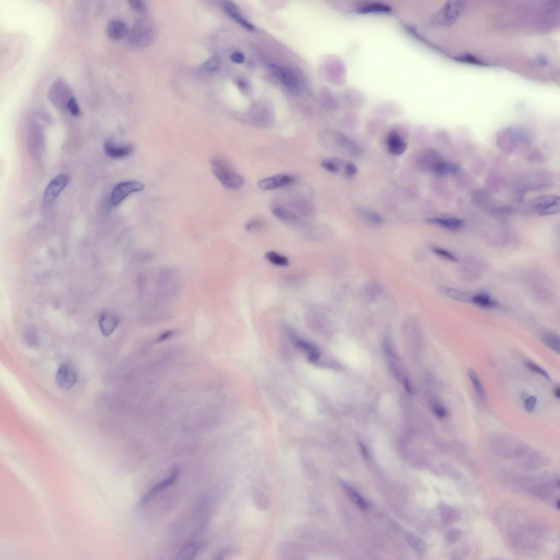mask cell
I'll return each instance as SVG.
<instances>
[{
    "label": "cell",
    "instance_id": "2e32d148",
    "mask_svg": "<svg viewBox=\"0 0 560 560\" xmlns=\"http://www.w3.org/2000/svg\"><path fill=\"white\" fill-rule=\"evenodd\" d=\"M290 205L296 214L303 217H311L315 213V207L308 200L302 198L294 199L290 202Z\"/></svg>",
    "mask_w": 560,
    "mask_h": 560
},
{
    "label": "cell",
    "instance_id": "9c48e42d",
    "mask_svg": "<svg viewBox=\"0 0 560 560\" xmlns=\"http://www.w3.org/2000/svg\"><path fill=\"white\" fill-rule=\"evenodd\" d=\"M322 139L324 143L328 146L353 153L357 152V149L355 145L344 135L333 131V132L328 131L323 134Z\"/></svg>",
    "mask_w": 560,
    "mask_h": 560
},
{
    "label": "cell",
    "instance_id": "ee69618b",
    "mask_svg": "<svg viewBox=\"0 0 560 560\" xmlns=\"http://www.w3.org/2000/svg\"><path fill=\"white\" fill-rule=\"evenodd\" d=\"M404 383L405 387H406L408 391L411 392V388L410 386H409V381L407 380H404Z\"/></svg>",
    "mask_w": 560,
    "mask_h": 560
},
{
    "label": "cell",
    "instance_id": "ffe728a7",
    "mask_svg": "<svg viewBox=\"0 0 560 560\" xmlns=\"http://www.w3.org/2000/svg\"><path fill=\"white\" fill-rule=\"evenodd\" d=\"M439 292L443 295L456 300L462 302H471L472 296H470L464 292L449 288L446 286H440L438 288Z\"/></svg>",
    "mask_w": 560,
    "mask_h": 560
},
{
    "label": "cell",
    "instance_id": "5bb4252c",
    "mask_svg": "<svg viewBox=\"0 0 560 560\" xmlns=\"http://www.w3.org/2000/svg\"><path fill=\"white\" fill-rule=\"evenodd\" d=\"M222 6L224 10L228 14L229 17H231L235 22L239 23L240 25L249 30L255 29V27L242 16L238 8L235 5L234 3L230 1H223L222 3Z\"/></svg>",
    "mask_w": 560,
    "mask_h": 560
},
{
    "label": "cell",
    "instance_id": "d6986e66",
    "mask_svg": "<svg viewBox=\"0 0 560 560\" xmlns=\"http://www.w3.org/2000/svg\"><path fill=\"white\" fill-rule=\"evenodd\" d=\"M203 544L199 543H187L179 550L176 555V559L178 560H194L199 553Z\"/></svg>",
    "mask_w": 560,
    "mask_h": 560
},
{
    "label": "cell",
    "instance_id": "52a82bcc",
    "mask_svg": "<svg viewBox=\"0 0 560 560\" xmlns=\"http://www.w3.org/2000/svg\"><path fill=\"white\" fill-rule=\"evenodd\" d=\"M69 181V177L67 174H60L55 177L46 188L44 195V202L47 204L50 203L57 198L68 185Z\"/></svg>",
    "mask_w": 560,
    "mask_h": 560
},
{
    "label": "cell",
    "instance_id": "e0dca14e",
    "mask_svg": "<svg viewBox=\"0 0 560 560\" xmlns=\"http://www.w3.org/2000/svg\"><path fill=\"white\" fill-rule=\"evenodd\" d=\"M128 27L125 24L120 21H111L107 27V34L109 38L115 41L123 39L128 34Z\"/></svg>",
    "mask_w": 560,
    "mask_h": 560
},
{
    "label": "cell",
    "instance_id": "ba28073f",
    "mask_svg": "<svg viewBox=\"0 0 560 560\" xmlns=\"http://www.w3.org/2000/svg\"><path fill=\"white\" fill-rule=\"evenodd\" d=\"M272 72L280 80L284 85L292 92H298L299 89V79L292 70L271 65Z\"/></svg>",
    "mask_w": 560,
    "mask_h": 560
},
{
    "label": "cell",
    "instance_id": "d590c367",
    "mask_svg": "<svg viewBox=\"0 0 560 560\" xmlns=\"http://www.w3.org/2000/svg\"><path fill=\"white\" fill-rule=\"evenodd\" d=\"M357 172H358V169H357L356 165L352 162L347 161L344 171H343L345 176L349 178L354 177Z\"/></svg>",
    "mask_w": 560,
    "mask_h": 560
},
{
    "label": "cell",
    "instance_id": "ac0fdd59",
    "mask_svg": "<svg viewBox=\"0 0 560 560\" xmlns=\"http://www.w3.org/2000/svg\"><path fill=\"white\" fill-rule=\"evenodd\" d=\"M271 211L276 218L286 223L294 225L299 222V216L297 214L283 206H275Z\"/></svg>",
    "mask_w": 560,
    "mask_h": 560
},
{
    "label": "cell",
    "instance_id": "7402d4cb",
    "mask_svg": "<svg viewBox=\"0 0 560 560\" xmlns=\"http://www.w3.org/2000/svg\"><path fill=\"white\" fill-rule=\"evenodd\" d=\"M460 168L455 164L447 163L441 160L432 169V171L440 175H454L460 171Z\"/></svg>",
    "mask_w": 560,
    "mask_h": 560
},
{
    "label": "cell",
    "instance_id": "603a6c76",
    "mask_svg": "<svg viewBox=\"0 0 560 560\" xmlns=\"http://www.w3.org/2000/svg\"><path fill=\"white\" fill-rule=\"evenodd\" d=\"M347 162L341 159L329 158L323 160L321 166L329 172L337 173L342 170L343 173Z\"/></svg>",
    "mask_w": 560,
    "mask_h": 560
},
{
    "label": "cell",
    "instance_id": "f35d334b",
    "mask_svg": "<svg viewBox=\"0 0 560 560\" xmlns=\"http://www.w3.org/2000/svg\"><path fill=\"white\" fill-rule=\"evenodd\" d=\"M230 59H231L232 62L235 63L242 64L243 63L244 61V56L243 53L236 51V52H234L231 56H230Z\"/></svg>",
    "mask_w": 560,
    "mask_h": 560
},
{
    "label": "cell",
    "instance_id": "e575fe53",
    "mask_svg": "<svg viewBox=\"0 0 560 560\" xmlns=\"http://www.w3.org/2000/svg\"><path fill=\"white\" fill-rule=\"evenodd\" d=\"M67 109L74 116H78L80 114V110L78 103L73 97H71L67 103Z\"/></svg>",
    "mask_w": 560,
    "mask_h": 560
},
{
    "label": "cell",
    "instance_id": "f1b7e54d",
    "mask_svg": "<svg viewBox=\"0 0 560 560\" xmlns=\"http://www.w3.org/2000/svg\"><path fill=\"white\" fill-rule=\"evenodd\" d=\"M432 250L436 255L444 259L445 260L451 262H457L458 261V258H456L453 253L445 250V249L443 248L434 247L432 248Z\"/></svg>",
    "mask_w": 560,
    "mask_h": 560
},
{
    "label": "cell",
    "instance_id": "484cf974",
    "mask_svg": "<svg viewBox=\"0 0 560 560\" xmlns=\"http://www.w3.org/2000/svg\"><path fill=\"white\" fill-rule=\"evenodd\" d=\"M471 302L480 307L484 308H494L497 307L496 301L492 299L486 293L478 294L472 296Z\"/></svg>",
    "mask_w": 560,
    "mask_h": 560
},
{
    "label": "cell",
    "instance_id": "9a60e30c",
    "mask_svg": "<svg viewBox=\"0 0 560 560\" xmlns=\"http://www.w3.org/2000/svg\"><path fill=\"white\" fill-rule=\"evenodd\" d=\"M428 224L439 226V227L451 230V231H458L464 227V222L463 220L456 219H440L431 218L426 220Z\"/></svg>",
    "mask_w": 560,
    "mask_h": 560
},
{
    "label": "cell",
    "instance_id": "836d02e7",
    "mask_svg": "<svg viewBox=\"0 0 560 560\" xmlns=\"http://www.w3.org/2000/svg\"><path fill=\"white\" fill-rule=\"evenodd\" d=\"M433 411L438 418L443 419L448 415L446 408L438 402H434L432 405Z\"/></svg>",
    "mask_w": 560,
    "mask_h": 560
},
{
    "label": "cell",
    "instance_id": "30bf717a",
    "mask_svg": "<svg viewBox=\"0 0 560 560\" xmlns=\"http://www.w3.org/2000/svg\"><path fill=\"white\" fill-rule=\"evenodd\" d=\"M294 181L293 176L286 174H281L259 181L257 186L263 191H272L290 185Z\"/></svg>",
    "mask_w": 560,
    "mask_h": 560
},
{
    "label": "cell",
    "instance_id": "f546056e",
    "mask_svg": "<svg viewBox=\"0 0 560 560\" xmlns=\"http://www.w3.org/2000/svg\"><path fill=\"white\" fill-rule=\"evenodd\" d=\"M526 366L527 368L531 371H533V372L543 376V377L546 379H550V376L547 371L542 368V367L534 363V362L527 361L526 362Z\"/></svg>",
    "mask_w": 560,
    "mask_h": 560
},
{
    "label": "cell",
    "instance_id": "d4e9b609",
    "mask_svg": "<svg viewBox=\"0 0 560 560\" xmlns=\"http://www.w3.org/2000/svg\"><path fill=\"white\" fill-rule=\"evenodd\" d=\"M541 340L550 349L558 354H560V339L557 334L552 332L545 333L541 337Z\"/></svg>",
    "mask_w": 560,
    "mask_h": 560
},
{
    "label": "cell",
    "instance_id": "277c9868",
    "mask_svg": "<svg viewBox=\"0 0 560 560\" xmlns=\"http://www.w3.org/2000/svg\"><path fill=\"white\" fill-rule=\"evenodd\" d=\"M560 197L546 195L536 197L531 202L532 208L541 216L556 214L560 212Z\"/></svg>",
    "mask_w": 560,
    "mask_h": 560
},
{
    "label": "cell",
    "instance_id": "44dd1931",
    "mask_svg": "<svg viewBox=\"0 0 560 560\" xmlns=\"http://www.w3.org/2000/svg\"><path fill=\"white\" fill-rule=\"evenodd\" d=\"M341 484L343 491H345L347 496L349 497L350 500L352 502H354L361 510H365L368 508V503L366 502L365 498L362 497L354 488L351 487L349 484H347L345 482L341 481Z\"/></svg>",
    "mask_w": 560,
    "mask_h": 560
},
{
    "label": "cell",
    "instance_id": "b9f144b4",
    "mask_svg": "<svg viewBox=\"0 0 560 560\" xmlns=\"http://www.w3.org/2000/svg\"><path fill=\"white\" fill-rule=\"evenodd\" d=\"M360 448H361V450L362 452V455H363L365 458L366 459H368L369 457L368 453V451H367L366 448H365V446L362 444H360Z\"/></svg>",
    "mask_w": 560,
    "mask_h": 560
},
{
    "label": "cell",
    "instance_id": "3957f363",
    "mask_svg": "<svg viewBox=\"0 0 560 560\" xmlns=\"http://www.w3.org/2000/svg\"><path fill=\"white\" fill-rule=\"evenodd\" d=\"M145 186L139 182H123L117 184L113 189L110 197V203L113 206L120 205L127 196L133 193L144 190Z\"/></svg>",
    "mask_w": 560,
    "mask_h": 560
},
{
    "label": "cell",
    "instance_id": "7c38bea8",
    "mask_svg": "<svg viewBox=\"0 0 560 560\" xmlns=\"http://www.w3.org/2000/svg\"><path fill=\"white\" fill-rule=\"evenodd\" d=\"M119 319L114 314L102 313L98 319V324L102 335L105 337L111 336L117 328Z\"/></svg>",
    "mask_w": 560,
    "mask_h": 560
},
{
    "label": "cell",
    "instance_id": "5b68a950",
    "mask_svg": "<svg viewBox=\"0 0 560 560\" xmlns=\"http://www.w3.org/2000/svg\"><path fill=\"white\" fill-rule=\"evenodd\" d=\"M78 378L76 367L70 362H65L61 365L56 375V381L59 387L66 390L73 388L77 382Z\"/></svg>",
    "mask_w": 560,
    "mask_h": 560
},
{
    "label": "cell",
    "instance_id": "8d00e7d4",
    "mask_svg": "<svg viewBox=\"0 0 560 560\" xmlns=\"http://www.w3.org/2000/svg\"><path fill=\"white\" fill-rule=\"evenodd\" d=\"M537 402V399L535 396H531L526 398L524 402L526 410L529 412H533Z\"/></svg>",
    "mask_w": 560,
    "mask_h": 560
},
{
    "label": "cell",
    "instance_id": "83f0119b",
    "mask_svg": "<svg viewBox=\"0 0 560 560\" xmlns=\"http://www.w3.org/2000/svg\"><path fill=\"white\" fill-rule=\"evenodd\" d=\"M265 257L272 264L279 267H287L289 265L288 258L274 251L268 252Z\"/></svg>",
    "mask_w": 560,
    "mask_h": 560
},
{
    "label": "cell",
    "instance_id": "4dcf8cb0",
    "mask_svg": "<svg viewBox=\"0 0 560 560\" xmlns=\"http://www.w3.org/2000/svg\"><path fill=\"white\" fill-rule=\"evenodd\" d=\"M220 65V59L215 55L209 59L204 65V68L207 72H214L218 70Z\"/></svg>",
    "mask_w": 560,
    "mask_h": 560
},
{
    "label": "cell",
    "instance_id": "8992f818",
    "mask_svg": "<svg viewBox=\"0 0 560 560\" xmlns=\"http://www.w3.org/2000/svg\"><path fill=\"white\" fill-rule=\"evenodd\" d=\"M180 473V468L178 467H174L171 472L170 476L162 480L161 482L158 483L152 488H150L149 491L146 493L145 496L141 498L140 502V505L141 506H145L148 504V503L153 500L154 497L157 496L160 493L166 490L169 487L172 486V484L175 483L177 479L179 476Z\"/></svg>",
    "mask_w": 560,
    "mask_h": 560
},
{
    "label": "cell",
    "instance_id": "4316f807",
    "mask_svg": "<svg viewBox=\"0 0 560 560\" xmlns=\"http://www.w3.org/2000/svg\"><path fill=\"white\" fill-rule=\"evenodd\" d=\"M468 376L473 385L475 392L479 397L484 401L486 398V392L476 371L473 369H469L468 370Z\"/></svg>",
    "mask_w": 560,
    "mask_h": 560
},
{
    "label": "cell",
    "instance_id": "1f68e13d",
    "mask_svg": "<svg viewBox=\"0 0 560 560\" xmlns=\"http://www.w3.org/2000/svg\"><path fill=\"white\" fill-rule=\"evenodd\" d=\"M407 540L408 543L412 546V547L417 550V551L421 552L424 549V543L422 542L421 539L416 537V536L409 535L407 536Z\"/></svg>",
    "mask_w": 560,
    "mask_h": 560
},
{
    "label": "cell",
    "instance_id": "d6a6232c",
    "mask_svg": "<svg viewBox=\"0 0 560 560\" xmlns=\"http://www.w3.org/2000/svg\"><path fill=\"white\" fill-rule=\"evenodd\" d=\"M364 216L369 222L373 224H381L384 222V219L379 214L375 213L374 211H365Z\"/></svg>",
    "mask_w": 560,
    "mask_h": 560
},
{
    "label": "cell",
    "instance_id": "74e56055",
    "mask_svg": "<svg viewBox=\"0 0 560 560\" xmlns=\"http://www.w3.org/2000/svg\"><path fill=\"white\" fill-rule=\"evenodd\" d=\"M263 223L261 220L254 219L249 221L245 225V229L248 231L256 230L263 227Z\"/></svg>",
    "mask_w": 560,
    "mask_h": 560
},
{
    "label": "cell",
    "instance_id": "60d3db41",
    "mask_svg": "<svg viewBox=\"0 0 560 560\" xmlns=\"http://www.w3.org/2000/svg\"><path fill=\"white\" fill-rule=\"evenodd\" d=\"M461 536V533L460 531H453L451 532L449 535V539H450V542H456V540H458L460 538Z\"/></svg>",
    "mask_w": 560,
    "mask_h": 560
},
{
    "label": "cell",
    "instance_id": "cb8c5ba5",
    "mask_svg": "<svg viewBox=\"0 0 560 560\" xmlns=\"http://www.w3.org/2000/svg\"><path fill=\"white\" fill-rule=\"evenodd\" d=\"M358 10L362 13H388L391 9L386 4L380 2H366L362 4Z\"/></svg>",
    "mask_w": 560,
    "mask_h": 560
},
{
    "label": "cell",
    "instance_id": "6da1fadb",
    "mask_svg": "<svg viewBox=\"0 0 560 560\" xmlns=\"http://www.w3.org/2000/svg\"><path fill=\"white\" fill-rule=\"evenodd\" d=\"M212 171L221 184L229 190H236L244 185V178L235 172L224 159L214 157L211 161Z\"/></svg>",
    "mask_w": 560,
    "mask_h": 560
},
{
    "label": "cell",
    "instance_id": "4fadbf2b",
    "mask_svg": "<svg viewBox=\"0 0 560 560\" xmlns=\"http://www.w3.org/2000/svg\"><path fill=\"white\" fill-rule=\"evenodd\" d=\"M387 145L390 153L399 156L406 151L407 145L401 136L395 131L389 133L387 138Z\"/></svg>",
    "mask_w": 560,
    "mask_h": 560
},
{
    "label": "cell",
    "instance_id": "8fae6325",
    "mask_svg": "<svg viewBox=\"0 0 560 560\" xmlns=\"http://www.w3.org/2000/svg\"><path fill=\"white\" fill-rule=\"evenodd\" d=\"M104 149L108 156L114 159L126 157L133 152V147L131 145H117L107 141L104 144Z\"/></svg>",
    "mask_w": 560,
    "mask_h": 560
},
{
    "label": "cell",
    "instance_id": "7a4b0ae2",
    "mask_svg": "<svg viewBox=\"0 0 560 560\" xmlns=\"http://www.w3.org/2000/svg\"><path fill=\"white\" fill-rule=\"evenodd\" d=\"M156 37L154 24L148 18H142L136 22L130 34L132 44L139 47H146L153 43Z\"/></svg>",
    "mask_w": 560,
    "mask_h": 560
},
{
    "label": "cell",
    "instance_id": "ab89813d",
    "mask_svg": "<svg viewBox=\"0 0 560 560\" xmlns=\"http://www.w3.org/2000/svg\"><path fill=\"white\" fill-rule=\"evenodd\" d=\"M130 6L133 8L138 11H142L145 8V4L144 1H140V0H133V1H129Z\"/></svg>",
    "mask_w": 560,
    "mask_h": 560
},
{
    "label": "cell",
    "instance_id": "7bdbcfd3",
    "mask_svg": "<svg viewBox=\"0 0 560 560\" xmlns=\"http://www.w3.org/2000/svg\"><path fill=\"white\" fill-rule=\"evenodd\" d=\"M554 394L555 397L559 399L560 397V389L559 386L555 387L554 390Z\"/></svg>",
    "mask_w": 560,
    "mask_h": 560
}]
</instances>
